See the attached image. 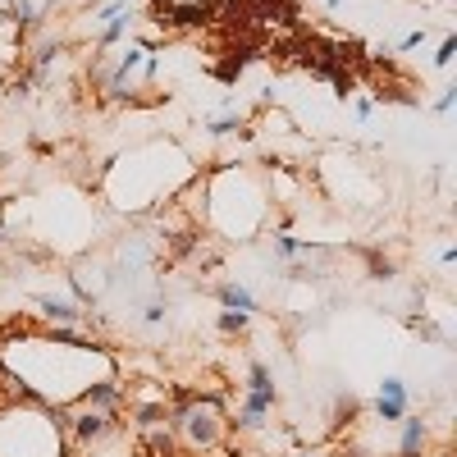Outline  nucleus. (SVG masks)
<instances>
[{"label":"nucleus","instance_id":"f257e3e1","mask_svg":"<svg viewBox=\"0 0 457 457\" xmlns=\"http://www.w3.org/2000/svg\"><path fill=\"white\" fill-rule=\"evenodd\" d=\"M403 407H407V384L398 375H389L380 389V416L384 421H403Z\"/></svg>","mask_w":457,"mask_h":457},{"label":"nucleus","instance_id":"f03ea898","mask_svg":"<svg viewBox=\"0 0 457 457\" xmlns=\"http://www.w3.org/2000/svg\"><path fill=\"white\" fill-rule=\"evenodd\" d=\"M106 430H110V421H106L101 412H83V416L74 421V435L83 439V444H92V439H101Z\"/></svg>","mask_w":457,"mask_h":457},{"label":"nucleus","instance_id":"7ed1b4c3","mask_svg":"<svg viewBox=\"0 0 457 457\" xmlns=\"http://www.w3.org/2000/svg\"><path fill=\"white\" fill-rule=\"evenodd\" d=\"M219 302H224L228 311H242V316L256 311V297H251L247 288H238V283H224V288H219Z\"/></svg>","mask_w":457,"mask_h":457},{"label":"nucleus","instance_id":"20e7f679","mask_svg":"<svg viewBox=\"0 0 457 457\" xmlns=\"http://www.w3.org/2000/svg\"><path fill=\"white\" fill-rule=\"evenodd\" d=\"M37 306H42V311H46L51 320H60V325H74V320L83 316V311H78L74 302H60V297H37Z\"/></svg>","mask_w":457,"mask_h":457},{"label":"nucleus","instance_id":"39448f33","mask_svg":"<svg viewBox=\"0 0 457 457\" xmlns=\"http://www.w3.org/2000/svg\"><path fill=\"white\" fill-rule=\"evenodd\" d=\"M421 444H425V425H421V421H407V425H403V448H398V453H403V457H416V453H421Z\"/></svg>","mask_w":457,"mask_h":457},{"label":"nucleus","instance_id":"423d86ee","mask_svg":"<svg viewBox=\"0 0 457 457\" xmlns=\"http://www.w3.org/2000/svg\"><path fill=\"white\" fill-rule=\"evenodd\" d=\"M270 403H274V393H251L247 407H242V425H261V416H265Z\"/></svg>","mask_w":457,"mask_h":457},{"label":"nucleus","instance_id":"0eeeda50","mask_svg":"<svg viewBox=\"0 0 457 457\" xmlns=\"http://www.w3.org/2000/svg\"><path fill=\"white\" fill-rule=\"evenodd\" d=\"M247 389H251V393H274V384H270V370H265L261 361H251V370H247Z\"/></svg>","mask_w":457,"mask_h":457},{"label":"nucleus","instance_id":"6e6552de","mask_svg":"<svg viewBox=\"0 0 457 457\" xmlns=\"http://www.w3.org/2000/svg\"><path fill=\"white\" fill-rule=\"evenodd\" d=\"M119 398V384H92L88 389V407H110Z\"/></svg>","mask_w":457,"mask_h":457},{"label":"nucleus","instance_id":"1a4fd4ad","mask_svg":"<svg viewBox=\"0 0 457 457\" xmlns=\"http://www.w3.org/2000/svg\"><path fill=\"white\" fill-rule=\"evenodd\" d=\"M10 19L19 23V28H33V23H37V5H33V0H19V5L10 10Z\"/></svg>","mask_w":457,"mask_h":457},{"label":"nucleus","instance_id":"9d476101","mask_svg":"<svg viewBox=\"0 0 457 457\" xmlns=\"http://www.w3.org/2000/svg\"><path fill=\"white\" fill-rule=\"evenodd\" d=\"M219 329H224V334H238V329H247V316H242V311H224V316H219Z\"/></svg>","mask_w":457,"mask_h":457},{"label":"nucleus","instance_id":"9b49d317","mask_svg":"<svg viewBox=\"0 0 457 457\" xmlns=\"http://www.w3.org/2000/svg\"><path fill=\"white\" fill-rule=\"evenodd\" d=\"M274 247H279V256H297V247H302V242L288 238V233H279V238H274Z\"/></svg>","mask_w":457,"mask_h":457},{"label":"nucleus","instance_id":"f8f14e48","mask_svg":"<svg viewBox=\"0 0 457 457\" xmlns=\"http://www.w3.org/2000/svg\"><path fill=\"white\" fill-rule=\"evenodd\" d=\"M453 51H457V42H453V37H444V46H439V55H435V65H448V60H453Z\"/></svg>","mask_w":457,"mask_h":457},{"label":"nucleus","instance_id":"ddd939ff","mask_svg":"<svg viewBox=\"0 0 457 457\" xmlns=\"http://www.w3.org/2000/svg\"><path fill=\"white\" fill-rule=\"evenodd\" d=\"M55 55H60V46H55V42H46V46H42V51H37V60H42V65H51Z\"/></svg>","mask_w":457,"mask_h":457},{"label":"nucleus","instance_id":"4468645a","mask_svg":"<svg viewBox=\"0 0 457 457\" xmlns=\"http://www.w3.org/2000/svg\"><path fill=\"white\" fill-rule=\"evenodd\" d=\"M453 92H457V88H448V92H444V97H439V106H435V110H439V115H448V110H453Z\"/></svg>","mask_w":457,"mask_h":457},{"label":"nucleus","instance_id":"2eb2a0df","mask_svg":"<svg viewBox=\"0 0 457 457\" xmlns=\"http://www.w3.org/2000/svg\"><path fill=\"white\" fill-rule=\"evenodd\" d=\"M233 128H238V119H215L210 124V133H233Z\"/></svg>","mask_w":457,"mask_h":457},{"label":"nucleus","instance_id":"dca6fc26","mask_svg":"<svg viewBox=\"0 0 457 457\" xmlns=\"http://www.w3.org/2000/svg\"><path fill=\"white\" fill-rule=\"evenodd\" d=\"M160 421V407H142V425H156Z\"/></svg>","mask_w":457,"mask_h":457},{"label":"nucleus","instance_id":"f3484780","mask_svg":"<svg viewBox=\"0 0 457 457\" xmlns=\"http://www.w3.org/2000/svg\"><path fill=\"white\" fill-rule=\"evenodd\" d=\"M115 5H128V0H115Z\"/></svg>","mask_w":457,"mask_h":457},{"label":"nucleus","instance_id":"a211bd4d","mask_svg":"<svg viewBox=\"0 0 457 457\" xmlns=\"http://www.w3.org/2000/svg\"><path fill=\"white\" fill-rule=\"evenodd\" d=\"M329 5H338V0H329Z\"/></svg>","mask_w":457,"mask_h":457},{"label":"nucleus","instance_id":"6ab92c4d","mask_svg":"<svg viewBox=\"0 0 457 457\" xmlns=\"http://www.w3.org/2000/svg\"><path fill=\"white\" fill-rule=\"evenodd\" d=\"M0 233H5V224H0Z\"/></svg>","mask_w":457,"mask_h":457}]
</instances>
